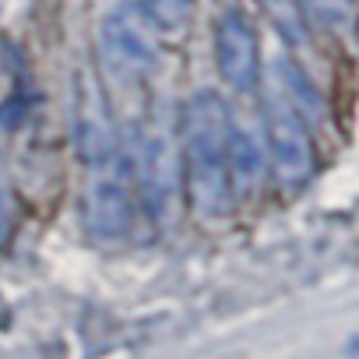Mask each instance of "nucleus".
<instances>
[{
  "instance_id": "obj_1",
  "label": "nucleus",
  "mask_w": 359,
  "mask_h": 359,
  "mask_svg": "<svg viewBox=\"0 0 359 359\" xmlns=\"http://www.w3.org/2000/svg\"><path fill=\"white\" fill-rule=\"evenodd\" d=\"M229 123L233 113L219 92L201 88L180 109V165L194 208L208 219L229 212Z\"/></svg>"
},
{
  "instance_id": "obj_2",
  "label": "nucleus",
  "mask_w": 359,
  "mask_h": 359,
  "mask_svg": "<svg viewBox=\"0 0 359 359\" xmlns=\"http://www.w3.org/2000/svg\"><path fill=\"white\" fill-rule=\"evenodd\" d=\"M264 134L278 184L299 187L313 172V137L303 113V85L292 64L275 60L264 92Z\"/></svg>"
},
{
  "instance_id": "obj_3",
  "label": "nucleus",
  "mask_w": 359,
  "mask_h": 359,
  "mask_svg": "<svg viewBox=\"0 0 359 359\" xmlns=\"http://www.w3.org/2000/svg\"><path fill=\"white\" fill-rule=\"evenodd\" d=\"M123 148H127V165H130V180H134L141 212L155 222L172 219L176 191H180V180H184L180 144L172 141V134L162 123H148Z\"/></svg>"
},
{
  "instance_id": "obj_4",
  "label": "nucleus",
  "mask_w": 359,
  "mask_h": 359,
  "mask_svg": "<svg viewBox=\"0 0 359 359\" xmlns=\"http://www.w3.org/2000/svg\"><path fill=\"white\" fill-rule=\"evenodd\" d=\"M99 46L106 57V67L127 81L144 78L158 64V46H155V29L144 22L137 4H120L102 18L99 29Z\"/></svg>"
},
{
  "instance_id": "obj_5",
  "label": "nucleus",
  "mask_w": 359,
  "mask_h": 359,
  "mask_svg": "<svg viewBox=\"0 0 359 359\" xmlns=\"http://www.w3.org/2000/svg\"><path fill=\"white\" fill-rule=\"evenodd\" d=\"M215 64L233 92H250L261 85V43L257 29L243 11H226L215 22Z\"/></svg>"
},
{
  "instance_id": "obj_6",
  "label": "nucleus",
  "mask_w": 359,
  "mask_h": 359,
  "mask_svg": "<svg viewBox=\"0 0 359 359\" xmlns=\"http://www.w3.org/2000/svg\"><path fill=\"white\" fill-rule=\"evenodd\" d=\"M264 176V144L236 116L229 123V180L233 194H254Z\"/></svg>"
},
{
  "instance_id": "obj_7",
  "label": "nucleus",
  "mask_w": 359,
  "mask_h": 359,
  "mask_svg": "<svg viewBox=\"0 0 359 359\" xmlns=\"http://www.w3.org/2000/svg\"><path fill=\"white\" fill-rule=\"evenodd\" d=\"M137 11L144 15V22L155 29V32H184L198 11V0H134Z\"/></svg>"
},
{
  "instance_id": "obj_8",
  "label": "nucleus",
  "mask_w": 359,
  "mask_h": 359,
  "mask_svg": "<svg viewBox=\"0 0 359 359\" xmlns=\"http://www.w3.org/2000/svg\"><path fill=\"white\" fill-rule=\"evenodd\" d=\"M15 222H18V198H15V187L0 165V247H4L15 233Z\"/></svg>"
},
{
  "instance_id": "obj_9",
  "label": "nucleus",
  "mask_w": 359,
  "mask_h": 359,
  "mask_svg": "<svg viewBox=\"0 0 359 359\" xmlns=\"http://www.w3.org/2000/svg\"><path fill=\"white\" fill-rule=\"evenodd\" d=\"M345 352H348L352 359H359V331H355V334L348 338V345H345Z\"/></svg>"
}]
</instances>
